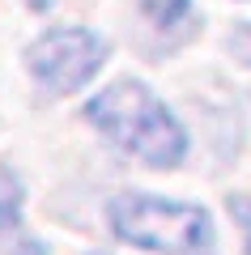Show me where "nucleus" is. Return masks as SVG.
<instances>
[{"label":"nucleus","instance_id":"obj_7","mask_svg":"<svg viewBox=\"0 0 251 255\" xmlns=\"http://www.w3.org/2000/svg\"><path fill=\"white\" fill-rule=\"evenodd\" d=\"M230 51H234V55H239V60L251 68V21H243V26L230 34Z\"/></svg>","mask_w":251,"mask_h":255},{"label":"nucleus","instance_id":"obj_4","mask_svg":"<svg viewBox=\"0 0 251 255\" xmlns=\"http://www.w3.org/2000/svg\"><path fill=\"white\" fill-rule=\"evenodd\" d=\"M26 183L13 166L0 162V255H47V243L26 230Z\"/></svg>","mask_w":251,"mask_h":255},{"label":"nucleus","instance_id":"obj_2","mask_svg":"<svg viewBox=\"0 0 251 255\" xmlns=\"http://www.w3.org/2000/svg\"><path fill=\"white\" fill-rule=\"evenodd\" d=\"M107 226L124 247L149 255H217V226L205 204L166 200L153 191H115Z\"/></svg>","mask_w":251,"mask_h":255},{"label":"nucleus","instance_id":"obj_3","mask_svg":"<svg viewBox=\"0 0 251 255\" xmlns=\"http://www.w3.org/2000/svg\"><path fill=\"white\" fill-rule=\"evenodd\" d=\"M107 60H111L107 34L90 26H51L26 47V73L34 77V85L47 98L81 94L102 73Z\"/></svg>","mask_w":251,"mask_h":255},{"label":"nucleus","instance_id":"obj_1","mask_svg":"<svg viewBox=\"0 0 251 255\" xmlns=\"http://www.w3.org/2000/svg\"><path fill=\"white\" fill-rule=\"evenodd\" d=\"M85 119L119 153L136 157L149 170H175V166H183V157L192 149L188 128L179 124V115L141 77H115L98 94H90Z\"/></svg>","mask_w":251,"mask_h":255},{"label":"nucleus","instance_id":"obj_6","mask_svg":"<svg viewBox=\"0 0 251 255\" xmlns=\"http://www.w3.org/2000/svg\"><path fill=\"white\" fill-rule=\"evenodd\" d=\"M226 209H230V217L243 226V255H251V191L226 196Z\"/></svg>","mask_w":251,"mask_h":255},{"label":"nucleus","instance_id":"obj_5","mask_svg":"<svg viewBox=\"0 0 251 255\" xmlns=\"http://www.w3.org/2000/svg\"><path fill=\"white\" fill-rule=\"evenodd\" d=\"M136 9H141V17L153 30H179L192 21L196 0H136Z\"/></svg>","mask_w":251,"mask_h":255},{"label":"nucleus","instance_id":"obj_8","mask_svg":"<svg viewBox=\"0 0 251 255\" xmlns=\"http://www.w3.org/2000/svg\"><path fill=\"white\" fill-rule=\"evenodd\" d=\"M90 255H107V251H90Z\"/></svg>","mask_w":251,"mask_h":255}]
</instances>
